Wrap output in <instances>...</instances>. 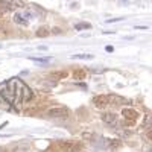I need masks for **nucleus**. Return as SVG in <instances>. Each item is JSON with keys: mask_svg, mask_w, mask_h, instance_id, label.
<instances>
[{"mask_svg": "<svg viewBox=\"0 0 152 152\" xmlns=\"http://www.w3.org/2000/svg\"><path fill=\"white\" fill-rule=\"evenodd\" d=\"M94 105L97 108H105L108 105V97L107 96H97V97H94Z\"/></svg>", "mask_w": 152, "mask_h": 152, "instance_id": "nucleus-2", "label": "nucleus"}, {"mask_svg": "<svg viewBox=\"0 0 152 152\" xmlns=\"http://www.w3.org/2000/svg\"><path fill=\"white\" fill-rule=\"evenodd\" d=\"M105 50H107L108 53H111L113 50H114V47H113V46H107V47H105Z\"/></svg>", "mask_w": 152, "mask_h": 152, "instance_id": "nucleus-12", "label": "nucleus"}, {"mask_svg": "<svg viewBox=\"0 0 152 152\" xmlns=\"http://www.w3.org/2000/svg\"><path fill=\"white\" fill-rule=\"evenodd\" d=\"M69 114L70 111L64 107H53V108H49L46 113H44V116L46 117H50V119H59V120H64L69 117Z\"/></svg>", "mask_w": 152, "mask_h": 152, "instance_id": "nucleus-1", "label": "nucleus"}, {"mask_svg": "<svg viewBox=\"0 0 152 152\" xmlns=\"http://www.w3.org/2000/svg\"><path fill=\"white\" fill-rule=\"evenodd\" d=\"M120 20H123L122 17L120 18H111V20H108V23H113V21H120Z\"/></svg>", "mask_w": 152, "mask_h": 152, "instance_id": "nucleus-14", "label": "nucleus"}, {"mask_svg": "<svg viewBox=\"0 0 152 152\" xmlns=\"http://www.w3.org/2000/svg\"><path fill=\"white\" fill-rule=\"evenodd\" d=\"M123 116H125L126 119H129V120H135L137 113L132 111V110H123Z\"/></svg>", "mask_w": 152, "mask_h": 152, "instance_id": "nucleus-8", "label": "nucleus"}, {"mask_svg": "<svg viewBox=\"0 0 152 152\" xmlns=\"http://www.w3.org/2000/svg\"><path fill=\"white\" fill-rule=\"evenodd\" d=\"M32 91H31V88L26 87V85H23V91H21V100H31L32 99Z\"/></svg>", "mask_w": 152, "mask_h": 152, "instance_id": "nucleus-5", "label": "nucleus"}, {"mask_svg": "<svg viewBox=\"0 0 152 152\" xmlns=\"http://www.w3.org/2000/svg\"><path fill=\"white\" fill-rule=\"evenodd\" d=\"M73 59H93V55L90 53H76V55H72Z\"/></svg>", "mask_w": 152, "mask_h": 152, "instance_id": "nucleus-10", "label": "nucleus"}, {"mask_svg": "<svg viewBox=\"0 0 152 152\" xmlns=\"http://www.w3.org/2000/svg\"><path fill=\"white\" fill-rule=\"evenodd\" d=\"M102 120L108 125H113L114 122H116V116H114V114H110V113H105L102 116Z\"/></svg>", "mask_w": 152, "mask_h": 152, "instance_id": "nucleus-7", "label": "nucleus"}, {"mask_svg": "<svg viewBox=\"0 0 152 152\" xmlns=\"http://www.w3.org/2000/svg\"><path fill=\"white\" fill-rule=\"evenodd\" d=\"M75 29L76 31H88V29H91V24L90 23H78V24H75Z\"/></svg>", "mask_w": 152, "mask_h": 152, "instance_id": "nucleus-9", "label": "nucleus"}, {"mask_svg": "<svg viewBox=\"0 0 152 152\" xmlns=\"http://www.w3.org/2000/svg\"><path fill=\"white\" fill-rule=\"evenodd\" d=\"M38 50H41V52H44V50H49V49H47V46H40V47H38Z\"/></svg>", "mask_w": 152, "mask_h": 152, "instance_id": "nucleus-13", "label": "nucleus"}, {"mask_svg": "<svg viewBox=\"0 0 152 152\" xmlns=\"http://www.w3.org/2000/svg\"><path fill=\"white\" fill-rule=\"evenodd\" d=\"M37 37H49V31L47 29H38L37 31Z\"/></svg>", "mask_w": 152, "mask_h": 152, "instance_id": "nucleus-11", "label": "nucleus"}, {"mask_svg": "<svg viewBox=\"0 0 152 152\" xmlns=\"http://www.w3.org/2000/svg\"><path fill=\"white\" fill-rule=\"evenodd\" d=\"M14 20H15V23L21 24V26H28V18L23 14H20V12H17V14L14 15Z\"/></svg>", "mask_w": 152, "mask_h": 152, "instance_id": "nucleus-6", "label": "nucleus"}, {"mask_svg": "<svg viewBox=\"0 0 152 152\" xmlns=\"http://www.w3.org/2000/svg\"><path fill=\"white\" fill-rule=\"evenodd\" d=\"M31 61H34L35 64H43V66H47L50 61H52V58L50 56H43V58H40V56H31Z\"/></svg>", "mask_w": 152, "mask_h": 152, "instance_id": "nucleus-4", "label": "nucleus"}, {"mask_svg": "<svg viewBox=\"0 0 152 152\" xmlns=\"http://www.w3.org/2000/svg\"><path fill=\"white\" fill-rule=\"evenodd\" d=\"M0 49H2V44H0Z\"/></svg>", "mask_w": 152, "mask_h": 152, "instance_id": "nucleus-15", "label": "nucleus"}, {"mask_svg": "<svg viewBox=\"0 0 152 152\" xmlns=\"http://www.w3.org/2000/svg\"><path fill=\"white\" fill-rule=\"evenodd\" d=\"M0 6L6 11H14L17 5H15L14 0H0Z\"/></svg>", "mask_w": 152, "mask_h": 152, "instance_id": "nucleus-3", "label": "nucleus"}]
</instances>
